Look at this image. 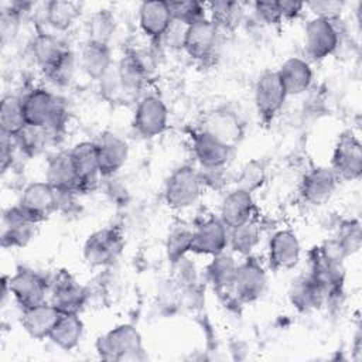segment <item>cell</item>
Returning <instances> with one entry per match:
<instances>
[{
	"label": "cell",
	"instance_id": "1",
	"mask_svg": "<svg viewBox=\"0 0 362 362\" xmlns=\"http://www.w3.org/2000/svg\"><path fill=\"white\" fill-rule=\"evenodd\" d=\"M21 99L27 124L44 127L49 137L62 132L68 113L64 102L57 95L45 88H33Z\"/></svg>",
	"mask_w": 362,
	"mask_h": 362
},
{
	"label": "cell",
	"instance_id": "2",
	"mask_svg": "<svg viewBox=\"0 0 362 362\" xmlns=\"http://www.w3.org/2000/svg\"><path fill=\"white\" fill-rule=\"evenodd\" d=\"M96 352L103 361H143L144 346L139 329L132 324H120L96 339Z\"/></svg>",
	"mask_w": 362,
	"mask_h": 362
},
{
	"label": "cell",
	"instance_id": "3",
	"mask_svg": "<svg viewBox=\"0 0 362 362\" xmlns=\"http://www.w3.org/2000/svg\"><path fill=\"white\" fill-rule=\"evenodd\" d=\"M204 189L199 171L189 164L175 168L165 181L164 201L168 208L181 211L192 206Z\"/></svg>",
	"mask_w": 362,
	"mask_h": 362
},
{
	"label": "cell",
	"instance_id": "4",
	"mask_svg": "<svg viewBox=\"0 0 362 362\" xmlns=\"http://www.w3.org/2000/svg\"><path fill=\"white\" fill-rule=\"evenodd\" d=\"M124 246L119 228L106 226L92 232L83 243V259L90 267H106L116 262Z\"/></svg>",
	"mask_w": 362,
	"mask_h": 362
},
{
	"label": "cell",
	"instance_id": "5",
	"mask_svg": "<svg viewBox=\"0 0 362 362\" xmlns=\"http://www.w3.org/2000/svg\"><path fill=\"white\" fill-rule=\"evenodd\" d=\"M154 69V55L144 48L127 49L116 64V71L126 95H133L141 90Z\"/></svg>",
	"mask_w": 362,
	"mask_h": 362
},
{
	"label": "cell",
	"instance_id": "6",
	"mask_svg": "<svg viewBox=\"0 0 362 362\" xmlns=\"http://www.w3.org/2000/svg\"><path fill=\"white\" fill-rule=\"evenodd\" d=\"M8 291L20 308H28L48 301L49 280L33 269L18 267L7 277Z\"/></svg>",
	"mask_w": 362,
	"mask_h": 362
},
{
	"label": "cell",
	"instance_id": "7",
	"mask_svg": "<svg viewBox=\"0 0 362 362\" xmlns=\"http://www.w3.org/2000/svg\"><path fill=\"white\" fill-rule=\"evenodd\" d=\"M338 180L355 181L362 174V144L358 136L351 132H342L334 146L331 165Z\"/></svg>",
	"mask_w": 362,
	"mask_h": 362
},
{
	"label": "cell",
	"instance_id": "8",
	"mask_svg": "<svg viewBox=\"0 0 362 362\" xmlns=\"http://www.w3.org/2000/svg\"><path fill=\"white\" fill-rule=\"evenodd\" d=\"M267 287V272L264 264L253 255L245 256L238 263L233 296L239 303H255L257 301Z\"/></svg>",
	"mask_w": 362,
	"mask_h": 362
},
{
	"label": "cell",
	"instance_id": "9",
	"mask_svg": "<svg viewBox=\"0 0 362 362\" xmlns=\"http://www.w3.org/2000/svg\"><path fill=\"white\" fill-rule=\"evenodd\" d=\"M337 21L313 17L304 27V49L313 61H322L339 47V30Z\"/></svg>",
	"mask_w": 362,
	"mask_h": 362
},
{
	"label": "cell",
	"instance_id": "10",
	"mask_svg": "<svg viewBox=\"0 0 362 362\" xmlns=\"http://www.w3.org/2000/svg\"><path fill=\"white\" fill-rule=\"evenodd\" d=\"M168 109L164 100L153 93L144 95L139 99L132 126L143 139H153L167 129Z\"/></svg>",
	"mask_w": 362,
	"mask_h": 362
},
{
	"label": "cell",
	"instance_id": "11",
	"mask_svg": "<svg viewBox=\"0 0 362 362\" xmlns=\"http://www.w3.org/2000/svg\"><path fill=\"white\" fill-rule=\"evenodd\" d=\"M287 99L284 86L276 71L263 72L255 85V106L263 123H270L280 113Z\"/></svg>",
	"mask_w": 362,
	"mask_h": 362
},
{
	"label": "cell",
	"instance_id": "12",
	"mask_svg": "<svg viewBox=\"0 0 362 362\" xmlns=\"http://www.w3.org/2000/svg\"><path fill=\"white\" fill-rule=\"evenodd\" d=\"M49 303L61 314H79L88 301V290L74 276L61 270L49 280Z\"/></svg>",
	"mask_w": 362,
	"mask_h": 362
},
{
	"label": "cell",
	"instance_id": "13",
	"mask_svg": "<svg viewBox=\"0 0 362 362\" xmlns=\"http://www.w3.org/2000/svg\"><path fill=\"white\" fill-rule=\"evenodd\" d=\"M229 229L219 216L209 215L194 225V238L191 252L205 256H216L228 249Z\"/></svg>",
	"mask_w": 362,
	"mask_h": 362
},
{
	"label": "cell",
	"instance_id": "14",
	"mask_svg": "<svg viewBox=\"0 0 362 362\" xmlns=\"http://www.w3.org/2000/svg\"><path fill=\"white\" fill-rule=\"evenodd\" d=\"M338 181L339 180L329 167H313L303 175L300 181V197L308 205H324L334 195Z\"/></svg>",
	"mask_w": 362,
	"mask_h": 362
},
{
	"label": "cell",
	"instance_id": "15",
	"mask_svg": "<svg viewBox=\"0 0 362 362\" xmlns=\"http://www.w3.org/2000/svg\"><path fill=\"white\" fill-rule=\"evenodd\" d=\"M301 260V245L291 229L276 230L267 245V263L269 267L279 270H291Z\"/></svg>",
	"mask_w": 362,
	"mask_h": 362
},
{
	"label": "cell",
	"instance_id": "16",
	"mask_svg": "<svg viewBox=\"0 0 362 362\" xmlns=\"http://www.w3.org/2000/svg\"><path fill=\"white\" fill-rule=\"evenodd\" d=\"M69 156L78 174V192L95 191L102 181L95 143L79 141L69 150Z\"/></svg>",
	"mask_w": 362,
	"mask_h": 362
},
{
	"label": "cell",
	"instance_id": "17",
	"mask_svg": "<svg viewBox=\"0 0 362 362\" xmlns=\"http://www.w3.org/2000/svg\"><path fill=\"white\" fill-rule=\"evenodd\" d=\"M37 223L18 205L10 206L3 212L1 219V246L24 247L35 236Z\"/></svg>",
	"mask_w": 362,
	"mask_h": 362
},
{
	"label": "cell",
	"instance_id": "18",
	"mask_svg": "<svg viewBox=\"0 0 362 362\" xmlns=\"http://www.w3.org/2000/svg\"><path fill=\"white\" fill-rule=\"evenodd\" d=\"M17 205L35 222L57 211V191L47 181H34L24 187Z\"/></svg>",
	"mask_w": 362,
	"mask_h": 362
},
{
	"label": "cell",
	"instance_id": "19",
	"mask_svg": "<svg viewBox=\"0 0 362 362\" xmlns=\"http://www.w3.org/2000/svg\"><path fill=\"white\" fill-rule=\"evenodd\" d=\"M102 178L113 177L129 158V144L120 136L105 132L93 141Z\"/></svg>",
	"mask_w": 362,
	"mask_h": 362
},
{
	"label": "cell",
	"instance_id": "20",
	"mask_svg": "<svg viewBox=\"0 0 362 362\" xmlns=\"http://www.w3.org/2000/svg\"><path fill=\"white\" fill-rule=\"evenodd\" d=\"M192 153L202 168H225L232 156V147L198 129L191 134Z\"/></svg>",
	"mask_w": 362,
	"mask_h": 362
},
{
	"label": "cell",
	"instance_id": "21",
	"mask_svg": "<svg viewBox=\"0 0 362 362\" xmlns=\"http://www.w3.org/2000/svg\"><path fill=\"white\" fill-rule=\"evenodd\" d=\"M288 300L297 311L310 313L325 305L327 294L320 281L307 270L291 281Z\"/></svg>",
	"mask_w": 362,
	"mask_h": 362
},
{
	"label": "cell",
	"instance_id": "22",
	"mask_svg": "<svg viewBox=\"0 0 362 362\" xmlns=\"http://www.w3.org/2000/svg\"><path fill=\"white\" fill-rule=\"evenodd\" d=\"M219 34L221 31L208 17L201 21H197L188 25L184 41V51L192 59L204 62L214 55L215 48L218 45Z\"/></svg>",
	"mask_w": 362,
	"mask_h": 362
},
{
	"label": "cell",
	"instance_id": "23",
	"mask_svg": "<svg viewBox=\"0 0 362 362\" xmlns=\"http://www.w3.org/2000/svg\"><path fill=\"white\" fill-rule=\"evenodd\" d=\"M255 216V199L253 194L242 188L229 191L219 206V219L228 229L240 226Z\"/></svg>",
	"mask_w": 362,
	"mask_h": 362
},
{
	"label": "cell",
	"instance_id": "24",
	"mask_svg": "<svg viewBox=\"0 0 362 362\" xmlns=\"http://www.w3.org/2000/svg\"><path fill=\"white\" fill-rule=\"evenodd\" d=\"M199 129L219 139L232 148L243 134V127L239 116L228 109H216L209 112L204 117Z\"/></svg>",
	"mask_w": 362,
	"mask_h": 362
},
{
	"label": "cell",
	"instance_id": "25",
	"mask_svg": "<svg viewBox=\"0 0 362 362\" xmlns=\"http://www.w3.org/2000/svg\"><path fill=\"white\" fill-rule=\"evenodd\" d=\"M59 314L61 313L49 301H45L34 307L23 308L20 322L31 338L44 339L49 337Z\"/></svg>",
	"mask_w": 362,
	"mask_h": 362
},
{
	"label": "cell",
	"instance_id": "26",
	"mask_svg": "<svg viewBox=\"0 0 362 362\" xmlns=\"http://www.w3.org/2000/svg\"><path fill=\"white\" fill-rule=\"evenodd\" d=\"M276 72L287 96H297L308 90L314 78L310 62L300 57L287 58Z\"/></svg>",
	"mask_w": 362,
	"mask_h": 362
},
{
	"label": "cell",
	"instance_id": "27",
	"mask_svg": "<svg viewBox=\"0 0 362 362\" xmlns=\"http://www.w3.org/2000/svg\"><path fill=\"white\" fill-rule=\"evenodd\" d=\"M45 181L58 192H78V174L69 151L49 157L45 168Z\"/></svg>",
	"mask_w": 362,
	"mask_h": 362
},
{
	"label": "cell",
	"instance_id": "28",
	"mask_svg": "<svg viewBox=\"0 0 362 362\" xmlns=\"http://www.w3.org/2000/svg\"><path fill=\"white\" fill-rule=\"evenodd\" d=\"M173 17L167 1H143L139 7V25L153 41H160Z\"/></svg>",
	"mask_w": 362,
	"mask_h": 362
},
{
	"label": "cell",
	"instance_id": "29",
	"mask_svg": "<svg viewBox=\"0 0 362 362\" xmlns=\"http://www.w3.org/2000/svg\"><path fill=\"white\" fill-rule=\"evenodd\" d=\"M68 51L69 47L64 41L48 33L37 34L31 42L34 61L44 75L49 72Z\"/></svg>",
	"mask_w": 362,
	"mask_h": 362
},
{
	"label": "cell",
	"instance_id": "30",
	"mask_svg": "<svg viewBox=\"0 0 362 362\" xmlns=\"http://www.w3.org/2000/svg\"><path fill=\"white\" fill-rule=\"evenodd\" d=\"M79 65L89 78L100 81L113 66L110 47L107 44L86 40L81 49Z\"/></svg>",
	"mask_w": 362,
	"mask_h": 362
},
{
	"label": "cell",
	"instance_id": "31",
	"mask_svg": "<svg viewBox=\"0 0 362 362\" xmlns=\"http://www.w3.org/2000/svg\"><path fill=\"white\" fill-rule=\"evenodd\" d=\"M238 262L226 250L212 256L206 266V277L218 294H233V281Z\"/></svg>",
	"mask_w": 362,
	"mask_h": 362
},
{
	"label": "cell",
	"instance_id": "32",
	"mask_svg": "<svg viewBox=\"0 0 362 362\" xmlns=\"http://www.w3.org/2000/svg\"><path fill=\"white\" fill-rule=\"evenodd\" d=\"M83 334V322L79 314H59L48 339L64 351L78 346Z\"/></svg>",
	"mask_w": 362,
	"mask_h": 362
},
{
	"label": "cell",
	"instance_id": "33",
	"mask_svg": "<svg viewBox=\"0 0 362 362\" xmlns=\"http://www.w3.org/2000/svg\"><path fill=\"white\" fill-rule=\"evenodd\" d=\"M206 11L219 31H235L245 16L243 4L239 1H212L206 4Z\"/></svg>",
	"mask_w": 362,
	"mask_h": 362
},
{
	"label": "cell",
	"instance_id": "34",
	"mask_svg": "<svg viewBox=\"0 0 362 362\" xmlns=\"http://www.w3.org/2000/svg\"><path fill=\"white\" fill-rule=\"evenodd\" d=\"M194 226L178 222L174 223L165 238V256L171 264H177L191 252Z\"/></svg>",
	"mask_w": 362,
	"mask_h": 362
},
{
	"label": "cell",
	"instance_id": "35",
	"mask_svg": "<svg viewBox=\"0 0 362 362\" xmlns=\"http://www.w3.org/2000/svg\"><path fill=\"white\" fill-rule=\"evenodd\" d=\"M81 11V7L75 1L68 0H51L47 1L44 6V17L47 24L57 30V31H65L78 18Z\"/></svg>",
	"mask_w": 362,
	"mask_h": 362
},
{
	"label": "cell",
	"instance_id": "36",
	"mask_svg": "<svg viewBox=\"0 0 362 362\" xmlns=\"http://www.w3.org/2000/svg\"><path fill=\"white\" fill-rule=\"evenodd\" d=\"M260 226L252 219L240 226L229 229L228 247L240 256H249L260 243Z\"/></svg>",
	"mask_w": 362,
	"mask_h": 362
},
{
	"label": "cell",
	"instance_id": "37",
	"mask_svg": "<svg viewBox=\"0 0 362 362\" xmlns=\"http://www.w3.org/2000/svg\"><path fill=\"white\" fill-rule=\"evenodd\" d=\"M27 126L21 96H4L0 105V129L8 136L18 134Z\"/></svg>",
	"mask_w": 362,
	"mask_h": 362
},
{
	"label": "cell",
	"instance_id": "38",
	"mask_svg": "<svg viewBox=\"0 0 362 362\" xmlns=\"http://www.w3.org/2000/svg\"><path fill=\"white\" fill-rule=\"evenodd\" d=\"M115 28L116 23L113 14L109 10H98L89 17L86 23L88 40L109 45Z\"/></svg>",
	"mask_w": 362,
	"mask_h": 362
},
{
	"label": "cell",
	"instance_id": "39",
	"mask_svg": "<svg viewBox=\"0 0 362 362\" xmlns=\"http://www.w3.org/2000/svg\"><path fill=\"white\" fill-rule=\"evenodd\" d=\"M18 150L27 157H33L40 154L48 140L51 139L48 132L44 127H35L27 124L18 134L14 136Z\"/></svg>",
	"mask_w": 362,
	"mask_h": 362
},
{
	"label": "cell",
	"instance_id": "40",
	"mask_svg": "<svg viewBox=\"0 0 362 362\" xmlns=\"http://www.w3.org/2000/svg\"><path fill=\"white\" fill-rule=\"evenodd\" d=\"M173 20L180 21L185 25H191L197 21L206 18V4L195 0L167 1Z\"/></svg>",
	"mask_w": 362,
	"mask_h": 362
},
{
	"label": "cell",
	"instance_id": "41",
	"mask_svg": "<svg viewBox=\"0 0 362 362\" xmlns=\"http://www.w3.org/2000/svg\"><path fill=\"white\" fill-rule=\"evenodd\" d=\"M264 180H266L264 165L260 161L253 160L243 165V168L236 180V187L253 194V191H256L257 188H260L263 185Z\"/></svg>",
	"mask_w": 362,
	"mask_h": 362
},
{
	"label": "cell",
	"instance_id": "42",
	"mask_svg": "<svg viewBox=\"0 0 362 362\" xmlns=\"http://www.w3.org/2000/svg\"><path fill=\"white\" fill-rule=\"evenodd\" d=\"M335 238L342 243V246L345 247V250L348 252L349 256L354 255L355 252H358L361 247V239H362L359 221L358 219L344 221L338 226V232H337Z\"/></svg>",
	"mask_w": 362,
	"mask_h": 362
},
{
	"label": "cell",
	"instance_id": "43",
	"mask_svg": "<svg viewBox=\"0 0 362 362\" xmlns=\"http://www.w3.org/2000/svg\"><path fill=\"white\" fill-rule=\"evenodd\" d=\"M74 74H75V55L69 49L64 55V58L49 72L45 74V76L52 83H55L58 86H65L72 81Z\"/></svg>",
	"mask_w": 362,
	"mask_h": 362
},
{
	"label": "cell",
	"instance_id": "44",
	"mask_svg": "<svg viewBox=\"0 0 362 362\" xmlns=\"http://www.w3.org/2000/svg\"><path fill=\"white\" fill-rule=\"evenodd\" d=\"M304 7H308L314 17L325 18L329 21H335L339 18L341 11L344 10L342 1H331V0H322V1H310L305 3Z\"/></svg>",
	"mask_w": 362,
	"mask_h": 362
},
{
	"label": "cell",
	"instance_id": "45",
	"mask_svg": "<svg viewBox=\"0 0 362 362\" xmlns=\"http://www.w3.org/2000/svg\"><path fill=\"white\" fill-rule=\"evenodd\" d=\"M99 82H100V90H102V95L105 96V99L116 102L122 96H126V93L122 88L116 66H112Z\"/></svg>",
	"mask_w": 362,
	"mask_h": 362
},
{
	"label": "cell",
	"instance_id": "46",
	"mask_svg": "<svg viewBox=\"0 0 362 362\" xmlns=\"http://www.w3.org/2000/svg\"><path fill=\"white\" fill-rule=\"evenodd\" d=\"M187 30H188V25L173 20L158 42H164L171 49H184Z\"/></svg>",
	"mask_w": 362,
	"mask_h": 362
},
{
	"label": "cell",
	"instance_id": "47",
	"mask_svg": "<svg viewBox=\"0 0 362 362\" xmlns=\"http://www.w3.org/2000/svg\"><path fill=\"white\" fill-rule=\"evenodd\" d=\"M21 17L13 11L10 7L1 10V17H0V33H1V42L6 44L7 41H11L18 30Z\"/></svg>",
	"mask_w": 362,
	"mask_h": 362
},
{
	"label": "cell",
	"instance_id": "48",
	"mask_svg": "<svg viewBox=\"0 0 362 362\" xmlns=\"http://www.w3.org/2000/svg\"><path fill=\"white\" fill-rule=\"evenodd\" d=\"M253 11L264 24L274 25L283 21L277 8V1H256L253 3Z\"/></svg>",
	"mask_w": 362,
	"mask_h": 362
},
{
	"label": "cell",
	"instance_id": "49",
	"mask_svg": "<svg viewBox=\"0 0 362 362\" xmlns=\"http://www.w3.org/2000/svg\"><path fill=\"white\" fill-rule=\"evenodd\" d=\"M16 150H18V147H17L14 136H8V134L1 133V140H0V164H1V171L3 173H6L7 168L13 164Z\"/></svg>",
	"mask_w": 362,
	"mask_h": 362
},
{
	"label": "cell",
	"instance_id": "50",
	"mask_svg": "<svg viewBox=\"0 0 362 362\" xmlns=\"http://www.w3.org/2000/svg\"><path fill=\"white\" fill-rule=\"evenodd\" d=\"M277 8H279V13L281 16V20L288 21V20L297 18L301 14V11L304 8V3L280 0V1H277Z\"/></svg>",
	"mask_w": 362,
	"mask_h": 362
}]
</instances>
